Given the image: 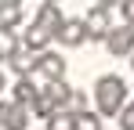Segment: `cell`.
I'll return each instance as SVG.
<instances>
[{
	"label": "cell",
	"instance_id": "2",
	"mask_svg": "<svg viewBox=\"0 0 134 130\" xmlns=\"http://www.w3.org/2000/svg\"><path fill=\"white\" fill-rule=\"evenodd\" d=\"M105 47H109V54L116 58H123V54H131L134 51V22H123V25H112L109 36H105Z\"/></svg>",
	"mask_w": 134,
	"mask_h": 130
},
{
	"label": "cell",
	"instance_id": "19",
	"mask_svg": "<svg viewBox=\"0 0 134 130\" xmlns=\"http://www.w3.org/2000/svg\"><path fill=\"white\" fill-rule=\"evenodd\" d=\"M98 4H105V7H120L123 0H98Z\"/></svg>",
	"mask_w": 134,
	"mask_h": 130
},
{
	"label": "cell",
	"instance_id": "18",
	"mask_svg": "<svg viewBox=\"0 0 134 130\" xmlns=\"http://www.w3.org/2000/svg\"><path fill=\"white\" fill-rule=\"evenodd\" d=\"M120 7H123V22H134V0H123Z\"/></svg>",
	"mask_w": 134,
	"mask_h": 130
},
{
	"label": "cell",
	"instance_id": "14",
	"mask_svg": "<svg viewBox=\"0 0 134 130\" xmlns=\"http://www.w3.org/2000/svg\"><path fill=\"white\" fill-rule=\"evenodd\" d=\"M72 130H102V119H98L91 108H83V112L72 116Z\"/></svg>",
	"mask_w": 134,
	"mask_h": 130
},
{
	"label": "cell",
	"instance_id": "6",
	"mask_svg": "<svg viewBox=\"0 0 134 130\" xmlns=\"http://www.w3.org/2000/svg\"><path fill=\"white\" fill-rule=\"evenodd\" d=\"M54 40L65 43V47H80V43L87 40V25H83V18H65L62 25H58Z\"/></svg>",
	"mask_w": 134,
	"mask_h": 130
},
{
	"label": "cell",
	"instance_id": "13",
	"mask_svg": "<svg viewBox=\"0 0 134 130\" xmlns=\"http://www.w3.org/2000/svg\"><path fill=\"white\" fill-rule=\"evenodd\" d=\"M72 116L76 112H69V108H54L47 116V130H72Z\"/></svg>",
	"mask_w": 134,
	"mask_h": 130
},
{
	"label": "cell",
	"instance_id": "23",
	"mask_svg": "<svg viewBox=\"0 0 134 130\" xmlns=\"http://www.w3.org/2000/svg\"><path fill=\"white\" fill-rule=\"evenodd\" d=\"M54 4H58V0H54Z\"/></svg>",
	"mask_w": 134,
	"mask_h": 130
},
{
	"label": "cell",
	"instance_id": "3",
	"mask_svg": "<svg viewBox=\"0 0 134 130\" xmlns=\"http://www.w3.org/2000/svg\"><path fill=\"white\" fill-rule=\"evenodd\" d=\"M112 7H105V4H94L87 11V18H83V25H87V40H105L112 29V18H109Z\"/></svg>",
	"mask_w": 134,
	"mask_h": 130
},
{
	"label": "cell",
	"instance_id": "22",
	"mask_svg": "<svg viewBox=\"0 0 134 130\" xmlns=\"http://www.w3.org/2000/svg\"><path fill=\"white\" fill-rule=\"evenodd\" d=\"M131 69H134V51H131Z\"/></svg>",
	"mask_w": 134,
	"mask_h": 130
},
{
	"label": "cell",
	"instance_id": "15",
	"mask_svg": "<svg viewBox=\"0 0 134 130\" xmlns=\"http://www.w3.org/2000/svg\"><path fill=\"white\" fill-rule=\"evenodd\" d=\"M18 22H22V4H0V25L15 29Z\"/></svg>",
	"mask_w": 134,
	"mask_h": 130
},
{
	"label": "cell",
	"instance_id": "4",
	"mask_svg": "<svg viewBox=\"0 0 134 130\" xmlns=\"http://www.w3.org/2000/svg\"><path fill=\"white\" fill-rule=\"evenodd\" d=\"M36 76H44V80H62L65 76V58L62 54H54V51H36Z\"/></svg>",
	"mask_w": 134,
	"mask_h": 130
},
{
	"label": "cell",
	"instance_id": "16",
	"mask_svg": "<svg viewBox=\"0 0 134 130\" xmlns=\"http://www.w3.org/2000/svg\"><path fill=\"white\" fill-rule=\"evenodd\" d=\"M65 108H69V112H83V108H87V94H83V90H72Z\"/></svg>",
	"mask_w": 134,
	"mask_h": 130
},
{
	"label": "cell",
	"instance_id": "9",
	"mask_svg": "<svg viewBox=\"0 0 134 130\" xmlns=\"http://www.w3.org/2000/svg\"><path fill=\"white\" fill-rule=\"evenodd\" d=\"M36 94H40V87L33 83V76H18V83L11 87V101H22V105H33Z\"/></svg>",
	"mask_w": 134,
	"mask_h": 130
},
{
	"label": "cell",
	"instance_id": "21",
	"mask_svg": "<svg viewBox=\"0 0 134 130\" xmlns=\"http://www.w3.org/2000/svg\"><path fill=\"white\" fill-rule=\"evenodd\" d=\"M0 4H25V0H0Z\"/></svg>",
	"mask_w": 134,
	"mask_h": 130
},
{
	"label": "cell",
	"instance_id": "11",
	"mask_svg": "<svg viewBox=\"0 0 134 130\" xmlns=\"http://www.w3.org/2000/svg\"><path fill=\"white\" fill-rule=\"evenodd\" d=\"M51 36H54V33H47L44 25H36V22H33V25L25 29V36H22V43H25V47H29V51H44L47 43H51Z\"/></svg>",
	"mask_w": 134,
	"mask_h": 130
},
{
	"label": "cell",
	"instance_id": "17",
	"mask_svg": "<svg viewBox=\"0 0 134 130\" xmlns=\"http://www.w3.org/2000/svg\"><path fill=\"white\" fill-rule=\"evenodd\" d=\"M120 130H134V101L120 108Z\"/></svg>",
	"mask_w": 134,
	"mask_h": 130
},
{
	"label": "cell",
	"instance_id": "8",
	"mask_svg": "<svg viewBox=\"0 0 134 130\" xmlns=\"http://www.w3.org/2000/svg\"><path fill=\"white\" fill-rule=\"evenodd\" d=\"M7 65H11L18 76H33V72H36V51H29V47H18V51L7 58Z\"/></svg>",
	"mask_w": 134,
	"mask_h": 130
},
{
	"label": "cell",
	"instance_id": "1",
	"mask_svg": "<svg viewBox=\"0 0 134 130\" xmlns=\"http://www.w3.org/2000/svg\"><path fill=\"white\" fill-rule=\"evenodd\" d=\"M94 105H98V116H120V108L127 105V83L123 76H98L94 83Z\"/></svg>",
	"mask_w": 134,
	"mask_h": 130
},
{
	"label": "cell",
	"instance_id": "5",
	"mask_svg": "<svg viewBox=\"0 0 134 130\" xmlns=\"http://www.w3.org/2000/svg\"><path fill=\"white\" fill-rule=\"evenodd\" d=\"M0 127H4V130H29V105L7 101L4 112H0Z\"/></svg>",
	"mask_w": 134,
	"mask_h": 130
},
{
	"label": "cell",
	"instance_id": "7",
	"mask_svg": "<svg viewBox=\"0 0 134 130\" xmlns=\"http://www.w3.org/2000/svg\"><path fill=\"white\" fill-rule=\"evenodd\" d=\"M36 25H44L47 33H58V25H62V11H58V4H54V0H44V4H40V11H36Z\"/></svg>",
	"mask_w": 134,
	"mask_h": 130
},
{
	"label": "cell",
	"instance_id": "10",
	"mask_svg": "<svg viewBox=\"0 0 134 130\" xmlns=\"http://www.w3.org/2000/svg\"><path fill=\"white\" fill-rule=\"evenodd\" d=\"M44 90H47V98H51L58 108H65V105H69V94H72V87L65 83V76H62V80H44Z\"/></svg>",
	"mask_w": 134,
	"mask_h": 130
},
{
	"label": "cell",
	"instance_id": "12",
	"mask_svg": "<svg viewBox=\"0 0 134 130\" xmlns=\"http://www.w3.org/2000/svg\"><path fill=\"white\" fill-rule=\"evenodd\" d=\"M18 47H22V43H18V36H15V29L0 25V62H7V58H11Z\"/></svg>",
	"mask_w": 134,
	"mask_h": 130
},
{
	"label": "cell",
	"instance_id": "20",
	"mask_svg": "<svg viewBox=\"0 0 134 130\" xmlns=\"http://www.w3.org/2000/svg\"><path fill=\"white\" fill-rule=\"evenodd\" d=\"M4 90H7V80H4V72H0V94H4Z\"/></svg>",
	"mask_w": 134,
	"mask_h": 130
}]
</instances>
